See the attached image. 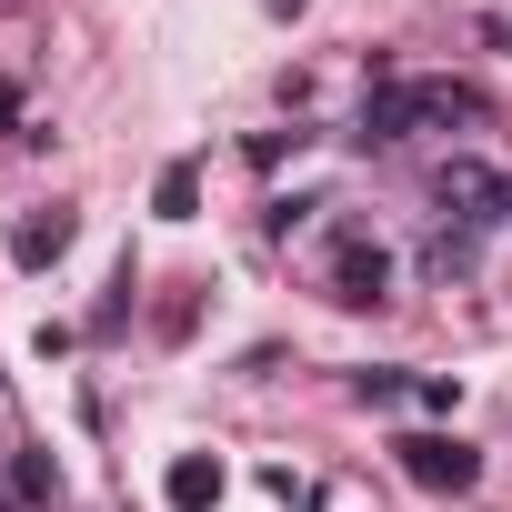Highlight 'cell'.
I'll return each instance as SVG.
<instances>
[{
    "label": "cell",
    "instance_id": "11",
    "mask_svg": "<svg viewBox=\"0 0 512 512\" xmlns=\"http://www.w3.org/2000/svg\"><path fill=\"white\" fill-rule=\"evenodd\" d=\"M502 221H512V181H502Z\"/></svg>",
    "mask_w": 512,
    "mask_h": 512
},
{
    "label": "cell",
    "instance_id": "5",
    "mask_svg": "<svg viewBox=\"0 0 512 512\" xmlns=\"http://www.w3.org/2000/svg\"><path fill=\"white\" fill-rule=\"evenodd\" d=\"M71 231H81V221H71L61 201H51V211H31V221H21V241H11V251H21V272H51L61 251H71Z\"/></svg>",
    "mask_w": 512,
    "mask_h": 512
},
{
    "label": "cell",
    "instance_id": "6",
    "mask_svg": "<svg viewBox=\"0 0 512 512\" xmlns=\"http://www.w3.org/2000/svg\"><path fill=\"white\" fill-rule=\"evenodd\" d=\"M161 492H171V512H211V502H221V462H211V452H181V462L161 472Z\"/></svg>",
    "mask_w": 512,
    "mask_h": 512
},
{
    "label": "cell",
    "instance_id": "12",
    "mask_svg": "<svg viewBox=\"0 0 512 512\" xmlns=\"http://www.w3.org/2000/svg\"><path fill=\"white\" fill-rule=\"evenodd\" d=\"M0 512H21V502H11V492H0Z\"/></svg>",
    "mask_w": 512,
    "mask_h": 512
},
{
    "label": "cell",
    "instance_id": "3",
    "mask_svg": "<svg viewBox=\"0 0 512 512\" xmlns=\"http://www.w3.org/2000/svg\"><path fill=\"white\" fill-rule=\"evenodd\" d=\"M402 472H412L422 492H472V482H482V452L452 442V432H412V442H402Z\"/></svg>",
    "mask_w": 512,
    "mask_h": 512
},
{
    "label": "cell",
    "instance_id": "1",
    "mask_svg": "<svg viewBox=\"0 0 512 512\" xmlns=\"http://www.w3.org/2000/svg\"><path fill=\"white\" fill-rule=\"evenodd\" d=\"M442 121H482V91L472 81H372L362 101V141H412Z\"/></svg>",
    "mask_w": 512,
    "mask_h": 512
},
{
    "label": "cell",
    "instance_id": "4",
    "mask_svg": "<svg viewBox=\"0 0 512 512\" xmlns=\"http://www.w3.org/2000/svg\"><path fill=\"white\" fill-rule=\"evenodd\" d=\"M432 201H442V211H462V221H502V171H482V161H442Z\"/></svg>",
    "mask_w": 512,
    "mask_h": 512
},
{
    "label": "cell",
    "instance_id": "10",
    "mask_svg": "<svg viewBox=\"0 0 512 512\" xmlns=\"http://www.w3.org/2000/svg\"><path fill=\"white\" fill-rule=\"evenodd\" d=\"M412 402H422V412H452V402H462V382H452V372H422V382H412Z\"/></svg>",
    "mask_w": 512,
    "mask_h": 512
},
{
    "label": "cell",
    "instance_id": "2",
    "mask_svg": "<svg viewBox=\"0 0 512 512\" xmlns=\"http://www.w3.org/2000/svg\"><path fill=\"white\" fill-rule=\"evenodd\" d=\"M332 302H352V312L392 302V251H382V241H362V231L332 241Z\"/></svg>",
    "mask_w": 512,
    "mask_h": 512
},
{
    "label": "cell",
    "instance_id": "7",
    "mask_svg": "<svg viewBox=\"0 0 512 512\" xmlns=\"http://www.w3.org/2000/svg\"><path fill=\"white\" fill-rule=\"evenodd\" d=\"M11 502H21V512L61 502V462H51V452H11Z\"/></svg>",
    "mask_w": 512,
    "mask_h": 512
},
{
    "label": "cell",
    "instance_id": "9",
    "mask_svg": "<svg viewBox=\"0 0 512 512\" xmlns=\"http://www.w3.org/2000/svg\"><path fill=\"white\" fill-rule=\"evenodd\" d=\"M352 402H362V412H402V402H412V382L372 362V372H352Z\"/></svg>",
    "mask_w": 512,
    "mask_h": 512
},
{
    "label": "cell",
    "instance_id": "8",
    "mask_svg": "<svg viewBox=\"0 0 512 512\" xmlns=\"http://www.w3.org/2000/svg\"><path fill=\"white\" fill-rule=\"evenodd\" d=\"M151 211H161V221H191V211H201V171H191V161H171V171L151 181Z\"/></svg>",
    "mask_w": 512,
    "mask_h": 512
}]
</instances>
